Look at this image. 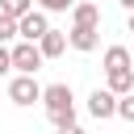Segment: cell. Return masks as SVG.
I'll list each match as a JSON object with an SVG mask.
<instances>
[{
    "label": "cell",
    "instance_id": "cell-4",
    "mask_svg": "<svg viewBox=\"0 0 134 134\" xmlns=\"http://www.w3.org/2000/svg\"><path fill=\"white\" fill-rule=\"evenodd\" d=\"M46 29H50V17H46L42 8H29V13L17 21V38H21V42H38Z\"/></svg>",
    "mask_w": 134,
    "mask_h": 134
},
{
    "label": "cell",
    "instance_id": "cell-11",
    "mask_svg": "<svg viewBox=\"0 0 134 134\" xmlns=\"http://www.w3.org/2000/svg\"><path fill=\"white\" fill-rule=\"evenodd\" d=\"M29 8H34V0H0V13H4V17H13V21H21Z\"/></svg>",
    "mask_w": 134,
    "mask_h": 134
},
{
    "label": "cell",
    "instance_id": "cell-6",
    "mask_svg": "<svg viewBox=\"0 0 134 134\" xmlns=\"http://www.w3.org/2000/svg\"><path fill=\"white\" fill-rule=\"evenodd\" d=\"M67 46H71V50H80V54H88V50H96V46H100V29H92V25H71Z\"/></svg>",
    "mask_w": 134,
    "mask_h": 134
},
{
    "label": "cell",
    "instance_id": "cell-12",
    "mask_svg": "<svg viewBox=\"0 0 134 134\" xmlns=\"http://www.w3.org/2000/svg\"><path fill=\"white\" fill-rule=\"evenodd\" d=\"M117 117H121V121H134V92L117 96Z\"/></svg>",
    "mask_w": 134,
    "mask_h": 134
},
{
    "label": "cell",
    "instance_id": "cell-17",
    "mask_svg": "<svg viewBox=\"0 0 134 134\" xmlns=\"http://www.w3.org/2000/svg\"><path fill=\"white\" fill-rule=\"evenodd\" d=\"M117 4H121V8H126V13H134V0H117Z\"/></svg>",
    "mask_w": 134,
    "mask_h": 134
},
{
    "label": "cell",
    "instance_id": "cell-15",
    "mask_svg": "<svg viewBox=\"0 0 134 134\" xmlns=\"http://www.w3.org/2000/svg\"><path fill=\"white\" fill-rule=\"evenodd\" d=\"M13 71V54H8V46H0V75H8Z\"/></svg>",
    "mask_w": 134,
    "mask_h": 134
},
{
    "label": "cell",
    "instance_id": "cell-9",
    "mask_svg": "<svg viewBox=\"0 0 134 134\" xmlns=\"http://www.w3.org/2000/svg\"><path fill=\"white\" fill-rule=\"evenodd\" d=\"M71 25H92V29H100V8H96L92 0H75V4H71Z\"/></svg>",
    "mask_w": 134,
    "mask_h": 134
},
{
    "label": "cell",
    "instance_id": "cell-3",
    "mask_svg": "<svg viewBox=\"0 0 134 134\" xmlns=\"http://www.w3.org/2000/svg\"><path fill=\"white\" fill-rule=\"evenodd\" d=\"M8 100L21 105V109H29L34 100H42V84H38L34 75H13V80H8Z\"/></svg>",
    "mask_w": 134,
    "mask_h": 134
},
{
    "label": "cell",
    "instance_id": "cell-13",
    "mask_svg": "<svg viewBox=\"0 0 134 134\" xmlns=\"http://www.w3.org/2000/svg\"><path fill=\"white\" fill-rule=\"evenodd\" d=\"M34 4H38L42 13H67V8L75 4V0H34Z\"/></svg>",
    "mask_w": 134,
    "mask_h": 134
},
{
    "label": "cell",
    "instance_id": "cell-10",
    "mask_svg": "<svg viewBox=\"0 0 134 134\" xmlns=\"http://www.w3.org/2000/svg\"><path fill=\"white\" fill-rule=\"evenodd\" d=\"M105 88H109L113 96H126V92H134V71H117V75H105Z\"/></svg>",
    "mask_w": 134,
    "mask_h": 134
},
{
    "label": "cell",
    "instance_id": "cell-14",
    "mask_svg": "<svg viewBox=\"0 0 134 134\" xmlns=\"http://www.w3.org/2000/svg\"><path fill=\"white\" fill-rule=\"evenodd\" d=\"M8 38H17V21H13V17H4V13H0V46H4V42H8Z\"/></svg>",
    "mask_w": 134,
    "mask_h": 134
},
{
    "label": "cell",
    "instance_id": "cell-5",
    "mask_svg": "<svg viewBox=\"0 0 134 134\" xmlns=\"http://www.w3.org/2000/svg\"><path fill=\"white\" fill-rule=\"evenodd\" d=\"M88 113H92L96 121L117 117V96H113L109 88H92V92H88Z\"/></svg>",
    "mask_w": 134,
    "mask_h": 134
},
{
    "label": "cell",
    "instance_id": "cell-2",
    "mask_svg": "<svg viewBox=\"0 0 134 134\" xmlns=\"http://www.w3.org/2000/svg\"><path fill=\"white\" fill-rule=\"evenodd\" d=\"M8 54H13V71H17V75H34V71L46 63L42 50H38V42H17Z\"/></svg>",
    "mask_w": 134,
    "mask_h": 134
},
{
    "label": "cell",
    "instance_id": "cell-16",
    "mask_svg": "<svg viewBox=\"0 0 134 134\" xmlns=\"http://www.w3.org/2000/svg\"><path fill=\"white\" fill-rule=\"evenodd\" d=\"M54 134H84V126H80V121H71V126H59Z\"/></svg>",
    "mask_w": 134,
    "mask_h": 134
},
{
    "label": "cell",
    "instance_id": "cell-1",
    "mask_svg": "<svg viewBox=\"0 0 134 134\" xmlns=\"http://www.w3.org/2000/svg\"><path fill=\"white\" fill-rule=\"evenodd\" d=\"M42 109H46V117L54 121V130H59V126H71V121H75V92H71V84H50V88H42Z\"/></svg>",
    "mask_w": 134,
    "mask_h": 134
},
{
    "label": "cell",
    "instance_id": "cell-8",
    "mask_svg": "<svg viewBox=\"0 0 134 134\" xmlns=\"http://www.w3.org/2000/svg\"><path fill=\"white\" fill-rule=\"evenodd\" d=\"M38 50H42V59H59V54L67 50V34L50 25V29H46V34L38 38Z\"/></svg>",
    "mask_w": 134,
    "mask_h": 134
},
{
    "label": "cell",
    "instance_id": "cell-18",
    "mask_svg": "<svg viewBox=\"0 0 134 134\" xmlns=\"http://www.w3.org/2000/svg\"><path fill=\"white\" fill-rule=\"evenodd\" d=\"M130 34H134V13H130Z\"/></svg>",
    "mask_w": 134,
    "mask_h": 134
},
{
    "label": "cell",
    "instance_id": "cell-7",
    "mask_svg": "<svg viewBox=\"0 0 134 134\" xmlns=\"http://www.w3.org/2000/svg\"><path fill=\"white\" fill-rule=\"evenodd\" d=\"M100 63H105V75H117V71H134V54H130L126 46H109Z\"/></svg>",
    "mask_w": 134,
    "mask_h": 134
}]
</instances>
